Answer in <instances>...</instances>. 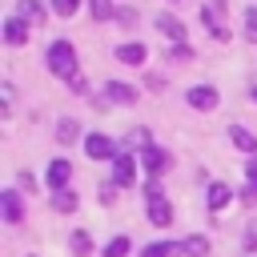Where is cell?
<instances>
[{"mask_svg": "<svg viewBox=\"0 0 257 257\" xmlns=\"http://www.w3.org/2000/svg\"><path fill=\"white\" fill-rule=\"evenodd\" d=\"M52 209H60V213H72V209H76V197H72L68 189H60V193L52 197Z\"/></svg>", "mask_w": 257, "mask_h": 257, "instance_id": "22", "label": "cell"}, {"mask_svg": "<svg viewBox=\"0 0 257 257\" xmlns=\"http://www.w3.org/2000/svg\"><path fill=\"white\" fill-rule=\"evenodd\" d=\"M84 149H88L92 161H116V157H120L116 145H112L108 137H100V133H88V137H84Z\"/></svg>", "mask_w": 257, "mask_h": 257, "instance_id": "3", "label": "cell"}, {"mask_svg": "<svg viewBox=\"0 0 257 257\" xmlns=\"http://www.w3.org/2000/svg\"><path fill=\"white\" fill-rule=\"evenodd\" d=\"M4 40H8V44H24V40H28V24H24L20 16H8V20H4Z\"/></svg>", "mask_w": 257, "mask_h": 257, "instance_id": "10", "label": "cell"}, {"mask_svg": "<svg viewBox=\"0 0 257 257\" xmlns=\"http://www.w3.org/2000/svg\"><path fill=\"white\" fill-rule=\"evenodd\" d=\"M0 201H4V221L8 225H20V197L16 193H0Z\"/></svg>", "mask_w": 257, "mask_h": 257, "instance_id": "16", "label": "cell"}, {"mask_svg": "<svg viewBox=\"0 0 257 257\" xmlns=\"http://www.w3.org/2000/svg\"><path fill=\"white\" fill-rule=\"evenodd\" d=\"M181 249H185L189 257H205V253H209V237H189Z\"/></svg>", "mask_w": 257, "mask_h": 257, "instance_id": "20", "label": "cell"}, {"mask_svg": "<svg viewBox=\"0 0 257 257\" xmlns=\"http://www.w3.org/2000/svg\"><path fill=\"white\" fill-rule=\"evenodd\" d=\"M229 137H233V145H237V149H245V153H253V157H257V137H253L245 124H233V128H229Z\"/></svg>", "mask_w": 257, "mask_h": 257, "instance_id": "14", "label": "cell"}, {"mask_svg": "<svg viewBox=\"0 0 257 257\" xmlns=\"http://www.w3.org/2000/svg\"><path fill=\"white\" fill-rule=\"evenodd\" d=\"M245 36L257 44V8H249V12H245Z\"/></svg>", "mask_w": 257, "mask_h": 257, "instance_id": "25", "label": "cell"}, {"mask_svg": "<svg viewBox=\"0 0 257 257\" xmlns=\"http://www.w3.org/2000/svg\"><path fill=\"white\" fill-rule=\"evenodd\" d=\"M137 181V157L124 149L116 161H112V185H133Z\"/></svg>", "mask_w": 257, "mask_h": 257, "instance_id": "4", "label": "cell"}, {"mask_svg": "<svg viewBox=\"0 0 257 257\" xmlns=\"http://www.w3.org/2000/svg\"><path fill=\"white\" fill-rule=\"evenodd\" d=\"M104 96H108L112 104H133V100H137V88H128V84H120V80H108V84H104Z\"/></svg>", "mask_w": 257, "mask_h": 257, "instance_id": "8", "label": "cell"}, {"mask_svg": "<svg viewBox=\"0 0 257 257\" xmlns=\"http://www.w3.org/2000/svg\"><path fill=\"white\" fill-rule=\"evenodd\" d=\"M141 161H145V169H149L153 177H161V173L169 169V153H165V149H145Z\"/></svg>", "mask_w": 257, "mask_h": 257, "instance_id": "9", "label": "cell"}, {"mask_svg": "<svg viewBox=\"0 0 257 257\" xmlns=\"http://www.w3.org/2000/svg\"><path fill=\"white\" fill-rule=\"evenodd\" d=\"M145 193H149V221H153V225H169V221H173V205L161 197V185L153 181Z\"/></svg>", "mask_w": 257, "mask_h": 257, "instance_id": "2", "label": "cell"}, {"mask_svg": "<svg viewBox=\"0 0 257 257\" xmlns=\"http://www.w3.org/2000/svg\"><path fill=\"white\" fill-rule=\"evenodd\" d=\"M76 128H80L76 120H60V124H56V141H60V145H68V141H76Z\"/></svg>", "mask_w": 257, "mask_h": 257, "instance_id": "21", "label": "cell"}, {"mask_svg": "<svg viewBox=\"0 0 257 257\" xmlns=\"http://www.w3.org/2000/svg\"><path fill=\"white\" fill-rule=\"evenodd\" d=\"M68 177H72V165H68V161H52V165H48V185H52L56 193L68 185Z\"/></svg>", "mask_w": 257, "mask_h": 257, "instance_id": "11", "label": "cell"}, {"mask_svg": "<svg viewBox=\"0 0 257 257\" xmlns=\"http://www.w3.org/2000/svg\"><path fill=\"white\" fill-rule=\"evenodd\" d=\"M253 100H257V88H253Z\"/></svg>", "mask_w": 257, "mask_h": 257, "instance_id": "30", "label": "cell"}, {"mask_svg": "<svg viewBox=\"0 0 257 257\" xmlns=\"http://www.w3.org/2000/svg\"><path fill=\"white\" fill-rule=\"evenodd\" d=\"M72 253H76V257H88V253H92V241H88V233H84V229H76V233H72Z\"/></svg>", "mask_w": 257, "mask_h": 257, "instance_id": "19", "label": "cell"}, {"mask_svg": "<svg viewBox=\"0 0 257 257\" xmlns=\"http://www.w3.org/2000/svg\"><path fill=\"white\" fill-rule=\"evenodd\" d=\"M124 253H128V237H112L104 245V257H124Z\"/></svg>", "mask_w": 257, "mask_h": 257, "instance_id": "23", "label": "cell"}, {"mask_svg": "<svg viewBox=\"0 0 257 257\" xmlns=\"http://www.w3.org/2000/svg\"><path fill=\"white\" fill-rule=\"evenodd\" d=\"M189 56H193V48H185V44H177V48H173V60H189Z\"/></svg>", "mask_w": 257, "mask_h": 257, "instance_id": "28", "label": "cell"}, {"mask_svg": "<svg viewBox=\"0 0 257 257\" xmlns=\"http://www.w3.org/2000/svg\"><path fill=\"white\" fill-rule=\"evenodd\" d=\"M181 245H173V241H153V245H145V253L141 257H173Z\"/></svg>", "mask_w": 257, "mask_h": 257, "instance_id": "17", "label": "cell"}, {"mask_svg": "<svg viewBox=\"0 0 257 257\" xmlns=\"http://www.w3.org/2000/svg\"><path fill=\"white\" fill-rule=\"evenodd\" d=\"M157 32L169 36V40H185V24L177 16H157Z\"/></svg>", "mask_w": 257, "mask_h": 257, "instance_id": "13", "label": "cell"}, {"mask_svg": "<svg viewBox=\"0 0 257 257\" xmlns=\"http://www.w3.org/2000/svg\"><path fill=\"white\" fill-rule=\"evenodd\" d=\"M221 4H225V0H213V4H205V8H201V20H205V28H209L217 40H225V36H229V32H225V24H221Z\"/></svg>", "mask_w": 257, "mask_h": 257, "instance_id": "5", "label": "cell"}, {"mask_svg": "<svg viewBox=\"0 0 257 257\" xmlns=\"http://www.w3.org/2000/svg\"><path fill=\"white\" fill-rule=\"evenodd\" d=\"M145 56H149L145 44H120V48H116V60H120V64H141Z\"/></svg>", "mask_w": 257, "mask_h": 257, "instance_id": "15", "label": "cell"}, {"mask_svg": "<svg viewBox=\"0 0 257 257\" xmlns=\"http://www.w3.org/2000/svg\"><path fill=\"white\" fill-rule=\"evenodd\" d=\"M52 12L56 16H72L76 12V0H52Z\"/></svg>", "mask_w": 257, "mask_h": 257, "instance_id": "26", "label": "cell"}, {"mask_svg": "<svg viewBox=\"0 0 257 257\" xmlns=\"http://www.w3.org/2000/svg\"><path fill=\"white\" fill-rule=\"evenodd\" d=\"M189 104H193V108H205V112L217 108V88H213V84H193V88H189Z\"/></svg>", "mask_w": 257, "mask_h": 257, "instance_id": "6", "label": "cell"}, {"mask_svg": "<svg viewBox=\"0 0 257 257\" xmlns=\"http://www.w3.org/2000/svg\"><path fill=\"white\" fill-rule=\"evenodd\" d=\"M88 12H92V20H108V16H116L112 0H88Z\"/></svg>", "mask_w": 257, "mask_h": 257, "instance_id": "18", "label": "cell"}, {"mask_svg": "<svg viewBox=\"0 0 257 257\" xmlns=\"http://www.w3.org/2000/svg\"><path fill=\"white\" fill-rule=\"evenodd\" d=\"M48 68H52V76L72 80V88H84L80 76H76V48H72L68 40H56V44L48 48Z\"/></svg>", "mask_w": 257, "mask_h": 257, "instance_id": "1", "label": "cell"}, {"mask_svg": "<svg viewBox=\"0 0 257 257\" xmlns=\"http://www.w3.org/2000/svg\"><path fill=\"white\" fill-rule=\"evenodd\" d=\"M116 20H120V24H137V12H133V8H116Z\"/></svg>", "mask_w": 257, "mask_h": 257, "instance_id": "27", "label": "cell"}, {"mask_svg": "<svg viewBox=\"0 0 257 257\" xmlns=\"http://www.w3.org/2000/svg\"><path fill=\"white\" fill-rule=\"evenodd\" d=\"M233 201V189L225 185V181H217V185H209V197H205V205H209V213H221L225 205Z\"/></svg>", "mask_w": 257, "mask_h": 257, "instance_id": "7", "label": "cell"}, {"mask_svg": "<svg viewBox=\"0 0 257 257\" xmlns=\"http://www.w3.org/2000/svg\"><path fill=\"white\" fill-rule=\"evenodd\" d=\"M245 173H249V185H253V189H257V157H253V161H249V165H245Z\"/></svg>", "mask_w": 257, "mask_h": 257, "instance_id": "29", "label": "cell"}, {"mask_svg": "<svg viewBox=\"0 0 257 257\" xmlns=\"http://www.w3.org/2000/svg\"><path fill=\"white\" fill-rule=\"evenodd\" d=\"M124 145H141V149H153V141H149V128H133V137H128Z\"/></svg>", "mask_w": 257, "mask_h": 257, "instance_id": "24", "label": "cell"}, {"mask_svg": "<svg viewBox=\"0 0 257 257\" xmlns=\"http://www.w3.org/2000/svg\"><path fill=\"white\" fill-rule=\"evenodd\" d=\"M16 16L24 24H40L44 20V8H40V0H16Z\"/></svg>", "mask_w": 257, "mask_h": 257, "instance_id": "12", "label": "cell"}]
</instances>
